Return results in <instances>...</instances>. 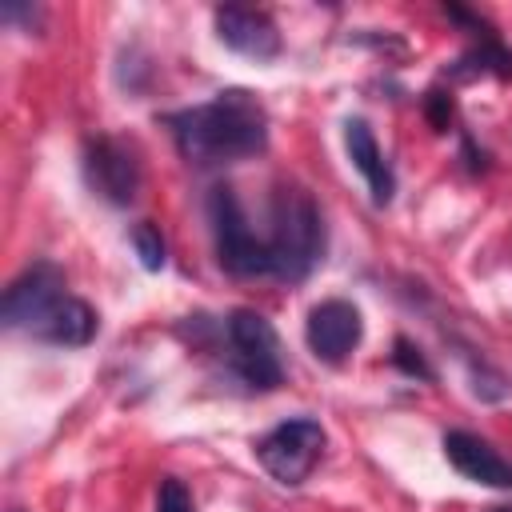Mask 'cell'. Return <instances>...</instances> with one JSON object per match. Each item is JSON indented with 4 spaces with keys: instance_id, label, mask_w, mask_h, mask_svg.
<instances>
[{
    "instance_id": "7",
    "label": "cell",
    "mask_w": 512,
    "mask_h": 512,
    "mask_svg": "<svg viewBox=\"0 0 512 512\" xmlns=\"http://www.w3.org/2000/svg\"><path fill=\"white\" fill-rule=\"evenodd\" d=\"M84 176L92 192L116 208H128L140 192V160L124 140L96 136L84 144Z\"/></svg>"
},
{
    "instance_id": "15",
    "label": "cell",
    "mask_w": 512,
    "mask_h": 512,
    "mask_svg": "<svg viewBox=\"0 0 512 512\" xmlns=\"http://www.w3.org/2000/svg\"><path fill=\"white\" fill-rule=\"evenodd\" d=\"M156 512H196L192 492L184 488V480H176V476H164L160 480V488H156Z\"/></svg>"
},
{
    "instance_id": "1",
    "label": "cell",
    "mask_w": 512,
    "mask_h": 512,
    "mask_svg": "<svg viewBox=\"0 0 512 512\" xmlns=\"http://www.w3.org/2000/svg\"><path fill=\"white\" fill-rule=\"evenodd\" d=\"M168 128H172L180 156L200 168L248 160L268 148V116L260 100L244 88H228L208 104L172 112Z\"/></svg>"
},
{
    "instance_id": "2",
    "label": "cell",
    "mask_w": 512,
    "mask_h": 512,
    "mask_svg": "<svg viewBox=\"0 0 512 512\" xmlns=\"http://www.w3.org/2000/svg\"><path fill=\"white\" fill-rule=\"evenodd\" d=\"M264 240H268V276L284 284L304 280L324 256V220L316 200L304 188L284 184L272 200V232Z\"/></svg>"
},
{
    "instance_id": "17",
    "label": "cell",
    "mask_w": 512,
    "mask_h": 512,
    "mask_svg": "<svg viewBox=\"0 0 512 512\" xmlns=\"http://www.w3.org/2000/svg\"><path fill=\"white\" fill-rule=\"evenodd\" d=\"M0 16H4L8 24H16V20H20L28 32L40 24V8H36V4H20V0H8V4L0 8Z\"/></svg>"
},
{
    "instance_id": "13",
    "label": "cell",
    "mask_w": 512,
    "mask_h": 512,
    "mask_svg": "<svg viewBox=\"0 0 512 512\" xmlns=\"http://www.w3.org/2000/svg\"><path fill=\"white\" fill-rule=\"evenodd\" d=\"M476 72H496V76H512V52L500 48L496 40H484V48L460 56V64L452 68V76H476Z\"/></svg>"
},
{
    "instance_id": "10",
    "label": "cell",
    "mask_w": 512,
    "mask_h": 512,
    "mask_svg": "<svg viewBox=\"0 0 512 512\" xmlns=\"http://www.w3.org/2000/svg\"><path fill=\"white\" fill-rule=\"evenodd\" d=\"M444 456H448V464H452L460 476H468V480H476V484L512 488V464H508L488 440H480V436H472V432H464V428L444 432Z\"/></svg>"
},
{
    "instance_id": "19",
    "label": "cell",
    "mask_w": 512,
    "mask_h": 512,
    "mask_svg": "<svg viewBox=\"0 0 512 512\" xmlns=\"http://www.w3.org/2000/svg\"><path fill=\"white\" fill-rule=\"evenodd\" d=\"M488 512H512V504H500V508H488Z\"/></svg>"
},
{
    "instance_id": "12",
    "label": "cell",
    "mask_w": 512,
    "mask_h": 512,
    "mask_svg": "<svg viewBox=\"0 0 512 512\" xmlns=\"http://www.w3.org/2000/svg\"><path fill=\"white\" fill-rule=\"evenodd\" d=\"M32 336L48 340V344H60V348H80V344H88L96 336V312L84 300L64 296Z\"/></svg>"
},
{
    "instance_id": "6",
    "label": "cell",
    "mask_w": 512,
    "mask_h": 512,
    "mask_svg": "<svg viewBox=\"0 0 512 512\" xmlns=\"http://www.w3.org/2000/svg\"><path fill=\"white\" fill-rule=\"evenodd\" d=\"M64 272L52 264V260H36L32 268H24L8 288H4V300H0V316L8 328H24V332H36L48 312L64 300Z\"/></svg>"
},
{
    "instance_id": "9",
    "label": "cell",
    "mask_w": 512,
    "mask_h": 512,
    "mask_svg": "<svg viewBox=\"0 0 512 512\" xmlns=\"http://www.w3.org/2000/svg\"><path fill=\"white\" fill-rule=\"evenodd\" d=\"M212 20H216L220 44H228V48L240 52V56L272 60V56L280 52V32H276V24H272L264 12H256V8H236V4H228V8H216Z\"/></svg>"
},
{
    "instance_id": "3",
    "label": "cell",
    "mask_w": 512,
    "mask_h": 512,
    "mask_svg": "<svg viewBox=\"0 0 512 512\" xmlns=\"http://www.w3.org/2000/svg\"><path fill=\"white\" fill-rule=\"evenodd\" d=\"M208 220H212V240H216V260L224 272L252 280L268 276V240L252 232L236 192L228 184H216L208 196Z\"/></svg>"
},
{
    "instance_id": "5",
    "label": "cell",
    "mask_w": 512,
    "mask_h": 512,
    "mask_svg": "<svg viewBox=\"0 0 512 512\" xmlns=\"http://www.w3.org/2000/svg\"><path fill=\"white\" fill-rule=\"evenodd\" d=\"M320 452H324V428L312 416L284 420L272 432H264L260 444H256V460L280 484H300L316 468Z\"/></svg>"
},
{
    "instance_id": "8",
    "label": "cell",
    "mask_w": 512,
    "mask_h": 512,
    "mask_svg": "<svg viewBox=\"0 0 512 512\" xmlns=\"http://www.w3.org/2000/svg\"><path fill=\"white\" fill-rule=\"evenodd\" d=\"M360 332H364L360 308L348 300H320L304 324V340H308L312 356L324 364H340L360 344Z\"/></svg>"
},
{
    "instance_id": "16",
    "label": "cell",
    "mask_w": 512,
    "mask_h": 512,
    "mask_svg": "<svg viewBox=\"0 0 512 512\" xmlns=\"http://www.w3.org/2000/svg\"><path fill=\"white\" fill-rule=\"evenodd\" d=\"M392 360H396V368H400V372H408V376H420V380H432V368L424 364L420 348H412L404 336L396 340V352H392Z\"/></svg>"
},
{
    "instance_id": "4",
    "label": "cell",
    "mask_w": 512,
    "mask_h": 512,
    "mask_svg": "<svg viewBox=\"0 0 512 512\" xmlns=\"http://www.w3.org/2000/svg\"><path fill=\"white\" fill-rule=\"evenodd\" d=\"M228 344H232V368L248 388H256V392L280 388V380H284L280 340H276V328L260 312L236 308L228 316Z\"/></svg>"
},
{
    "instance_id": "11",
    "label": "cell",
    "mask_w": 512,
    "mask_h": 512,
    "mask_svg": "<svg viewBox=\"0 0 512 512\" xmlns=\"http://www.w3.org/2000/svg\"><path fill=\"white\" fill-rule=\"evenodd\" d=\"M344 148H348L352 168L368 180L372 204H380V208H384V204L392 200V192H396V176H392V168H388V160H384V152H380V144H376V136H372L368 120L352 116V120L344 124Z\"/></svg>"
},
{
    "instance_id": "14",
    "label": "cell",
    "mask_w": 512,
    "mask_h": 512,
    "mask_svg": "<svg viewBox=\"0 0 512 512\" xmlns=\"http://www.w3.org/2000/svg\"><path fill=\"white\" fill-rule=\"evenodd\" d=\"M132 248H136L140 264H144L148 272H160V268H164V236H160L156 224L140 220V224L132 228Z\"/></svg>"
},
{
    "instance_id": "18",
    "label": "cell",
    "mask_w": 512,
    "mask_h": 512,
    "mask_svg": "<svg viewBox=\"0 0 512 512\" xmlns=\"http://www.w3.org/2000/svg\"><path fill=\"white\" fill-rule=\"evenodd\" d=\"M428 120H432L436 128H448V120H452V100H448L444 92H432V96H428Z\"/></svg>"
}]
</instances>
